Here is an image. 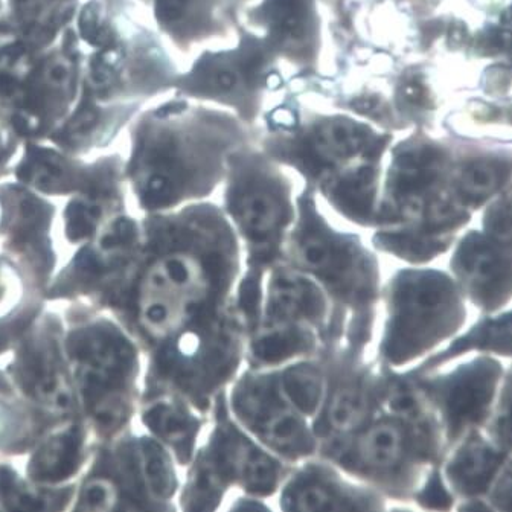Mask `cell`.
Instances as JSON below:
<instances>
[{"instance_id":"cell-6","label":"cell","mask_w":512,"mask_h":512,"mask_svg":"<svg viewBox=\"0 0 512 512\" xmlns=\"http://www.w3.org/2000/svg\"><path fill=\"white\" fill-rule=\"evenodd\" d=\"M444 439L436 426L407 423L380 412L356 433L319 448L317 455L392 503L409 505L441 464Z\"/></svg>"},{"instance_id":"cell-11","label":"cell","mask_w":512,"mask_h":512,"mask_svg":"<svg viewBox=\"0 0 512 512\" xmlns=\"http://www.w3.org/2000/svg\"><path fill=\"white\" fill-rule=\"evenodd\" d=\"M418 386L444 439L445 450L471 430L482 429L500 391L511 381L505 360L473 356L430 372H416Z\"/></svg>"},{"instance_id":"cell-17","label":"cell","mask_w":512,"mask_h":512,"mask_svg":"<svg viewBox=\"0 0 512 512\" xmlns=\"http://www.w3.org/2000/svg\"><path fill=\"white\" fill-rule=\"evenodd\" d=\"M378 142L377 136L365 125L348 118H330L317 124L305 147L288 154V160L307 177L308 186L316 189L320 183L352 165L377 162L381 151Z\"/></svg>"},{"instance_id":"cell-1","label":"cell","mask_w":512,"mask_h":512,"mask_svg":"<svg viewBox=\"0 0 512 512\" xmlns=\"http://www.w3.org/2000/svg\"><path fill=\"white\" fill-rule=\"evenodd\" d=\"M132 269L101 310L147 354L240 313L241 252L223 209L197 202L148 214Z\"/></svg>"},{"instance_id":"cell-31","label":"cell","mask_w":512,"mask_h":512,"mask_svg":"<svg viewBox=\"0 0 512 512\" xmlns=\"http://www.w3.org/2000/svg\"><path fill=\"white\" fill-rule=\"evenodd\" d=\"M276 371L285 397L302 415L313 421L327 389V369L322 356L296 360Z\"/></svg>"},{"instance_id":"cell-2","label":"cell","mask_w":512,"mask_h":512,"mask_svg":"<svg viewBox=\"0 0 512 512\" xmlns=\"http://www.w3.org/2000/svg\"><path fill=\"white\" fill-rule=\"evenodd\" d=\"M296 205L298 214L285 244L284 263L313 278L330 301L325 348L368 357L384 282L377 252L359 235L334 228L320 212L316 191L310 186L296 197Z\"/></svg>"},{"instance_id":"cell-22","label":"cell","mask_w":512,"mask_h":512,"mask_svg":"<svg viewBox=\"0 0 512 512\" xmlns=\"http://www.w3.org/2000/svg\"><path fill=\"white\" fill-rule=\"evenodd\" d=\"M138 415L148 435L167 448L180 468L191 462L209 424V415L171 392L139 398Z\"/></svg>"},{"instance_id":"cell-9","label":"cell","mask_w":512,"mask_h":512,"mask_svg":"<svg viewBox=\"0 0 512 512\" xmlns=\"http://www.w3.org/2000/svg\"><path fill=\"white\" fill-rule=\"evenodd\" d=\"M246 342V324L234 314L160 343L144 356L141 398L171 392L209 415L215 397L243 371Z\"/></svg>"},{"instance_id":"cell-37","label":"cell","mask_w":512,"mask_h":512,"mask_svg":"<svg viewBox=\"0 0 512 512\" xmlns=\"http://www.w3.org/2000/svg\"><path fill=\"white\" fill-rule=\"evenodd\" d=\"M269 500L263 497L252 496V494L241 493L232 500L229 509H269Z\"/></svg>"},{"instance_id":"cell-42","label":"cell","mask_w":512,"mask_h":512,"mask_svg":"<svg viewBox=\"0 0 512 512\" xmlns=\"http://www.w3.org/2000/svg\"><path fill=\"white\" fill-rule=\"evenodd\" d=\"M51 75L54 80L61 81L64 78V71L60 66H58V68H55L54 71H52Z\"/></svg>"},{"instance_id":"cell-15","label":"cell","mask_w":512,"mask_h":512,"mask_svg":"<svg viewBox=\"0 0 512 512\" xmlns=\"http://www.w3.org/2000/svg\"><path fill=\"white\" fill-rule=\"evenodd\" d=\"M447 255V272L468 305L480 314L511 308V246L491 240L480 229H470L459 235Z\"/></svg>"},{"instance_id":"cell-40","label":"cell","mask_w":512,"mask_h":512,"mask_svg":"<svg viewBox=\"0 0 512 512\" xmlns=\"http://www.w3.org/2000/svg\"><path fill=\"white\" fill-rule=\"evenodd\" d=\"M0 395H17L4 368H0Z\"/></svg>"},{"instance_id":"cell-18","label":"cell","mask_w":512,"mask_h":512,"mask_svg":"<svg viewBox=\"0 0 512 512\" xmlns=\"http://www.w3.org/2000/svg\"><path fill=\"white\" fill-rule=\"evenodd\" d=\"M330 320V301L313 278L284 261L267 272L258 325H307L322 336L325 348Z\"/></svg>"},{"instance_id":"cell-36","label":"cell","mask_w":512,"mask_h":512,"mask_svg":"<svg viewBox=\"0 0 512 512\" xmlns=\"http://www.w3.org/2000/svg\"><path fill=\"white\" fill-rule=\"evenodd\" d=\"M96 121H98V113L93 109V106L84 103L81 109L78 110L77 115L69 122L68 130L71 133H84L90 130L96 124Z\"/></svg>"},{"instance_id":"cell-29","label":"cell","mask_w":512,"mask_h":512,"mask_svg":"<svg viewBox=\"0 0 512 512\" xmlns=\"http://www.w3.org/2000/svg\"><path fill=\"white\" fill-rule=\"evenodd\" d=\"M509 164L493 157H474L450 167L448 189L471 214L509 188Z\"/></svg>"},{"instance_id":"cell-5","label":"cell","mask_w":512,"mask_h":512,"mask_svg":"<svg viewBox=\"0 0 512 512\" xmlns=\"http://www.w3.org/2000/svg\"><path fill=\"white\" fill-rule=\"evenodd\" d=\"M468 307L447 270L404 266L381 288L375 362L404 371L423 362L467 325Z\"/></svg>"},{"instance_id":"cell-35","label":"cell","mask_w":512,"mask_h":512,"mask_svg":"<svg viewBox=\"0 0 512 512\" xmlns=\"http://www.w3.org/2000/svg\"><path fill=\"white\" fill-rule=\"evenodd\" d=\"M78 26H80L81 37L90 45L100 46L109 42V34L101 28L100 17H98L95 5H87L84 8Z\"/></svg>"},{"instance_id":"cell-28","label":"cell","mask_w":512,"mask_h":512,"mask_svg":"<svg viewBox=\"0 0 512 512\" xmlns=\"http://www.w3.org/2000/svg\"><path fill=\"white\" fill-rule=\"evenodd\" d=\"M61 420L26 403L19 395H0V459L22 458Z\"/></svg>"},{"instance_id":"cell-21","label":"cell","mask_w":512,"mask_h":512,"mask_svg":"<svg viewBox=\"0 0 512 512\" xmlns=\"http://www.w3.org/2000/svg\"><path fill=\"white\" fill-rule=\"evenodd\" d=\"M508 461L511 450H505L476 429L445 450L439 473L456 503L485 497L494 477Z\"/></svg>"},{"instance_id":"cell-33","label":"cell","mask_w":512,"mask_h":512,"mask_svg":"<svg viewBox=\"0 0 512 512\" xmlns=\"http://www.w3.org/2000/svg\"><path fill=\"white\" fill-rule=\"evenodd\" d=\"M509 388L511 381L503 386L496 403L491 407L490 415L482 426V432L505 450H511V435H509Z\"/></svg>"},{"instance_id":"cell-10","label":"cell","mask_w":512,"mask_h":512,"mask_svg":"<svg viewBox=\"0 0 512 512\" xmlns=\"http://www.w3.org/2000/svg\"><path fill=\"white\" fill-rule=\"evenodd\" d=\"M226 403L235 423L285 464L319 453L311 421L285 397L276 369L243 368L226 389Z\"/></svg>"},{"instance_id":"cell-27","label":"cell","mask_w":512,"mask_h":512,"mask_svg":"<svg viewBox=\"0 0 512 512\" xmlns=\"http://www.w3.org/2000/svg\"><path fill=\"white\" fill-rule=\"evenodd\" d=\"M256 20L266 28L267 46L308 60L317 40L314 0H264Z\"/></svg>"},{"instance_id":"cell-38","label":"cell","mask_w":512,"mask_h":512,"mask_svg":"<svg viewBox=\"0 0 512 512\" xmlns=\"http://www.w3.org/2000/svg\"><path fill=\"white\" fill-rule=\"evenodd\" d=\"M23 54H25V48L22 45L5 46L4 49H0V60L14 61Z\"/></svg>"},{"instance_id":"cell-32","label":"cell","mask_w":512,"mask_h":512,"mask_svg":"<svg viewBox=\"0 0 512 512\" xmlns=\"http://www.w3.org/2000/svg\"><path fill=\"white\" fill-rule=\"evenodd\" d=\"M480 231L503 246L512 247L511 191L505 189L482 208Z\"/></svg>"},{"instance_id":"cell-14","label":"cell","mask_w":512,"mask_h":512,"mask_svg":"<svg viewBox=\"0 0 512 512\" xmlns=\"http://www.w3.org/2000/svg\"><path fill=\"white\" fill-rule=\"evenodd\" d=\"M327 369V389L319 413L311 421L319 448L345 439L381 412L384 369L369 357L343 348L320 352Z\"/></svg>"},{"instance_id":"cell-16","label":"cell","mask_w":512,"mask_h":512,"mask_svg":"<svg viewBox=\"0 0 512 512\" xmlns=\"http://www.w3.org/2000/svg\"><path fill=\"white\" fill-rule=\"evenodd\" d=\"M282 511H388V500L316 455L293 465L275 496Z\"/></svg>"},{"instance_id":"cell-30","label":"cell","mask_w":512,"mask_h":512,"mask_svg":"<svg viewBox=\"0 0 512 512\" xmlns=\"http://www.w3.org/2000/svg\"><path fill=\"white\" fill-rule=\"evenodd\" d=\"M77 482L40 485L0 459V511H66L71 509Z\"/></svg>"},{"instance_id":"cell-12","label":"cell","mask_w":512,"mask_h":512,"mask_svg":"<svg viewBox=\"0 0 512 512\" xmlns=\"http://www.w3.org/2000/svg\"><path fill=\"white\" fill-rule=\"evenodd\" d=\"M141 244V223L116 215L54 273L46 302H86L101 310L132 269Z\"/></svg>"},{"instance_id":"cell-25","label":"cell","mask_w":512,"mask_h":512,"mask_svg":"<svg viewBox=\"0 0 512 512\" xmlns=\"http://www.w3.org/2000/svg\"><path fill=\"white\" fill-rule=\"evenodd\" d=\"M473 356L511 359V308L499 313L480 314L471 327L462 328L438 351L413 366V371L430 372Z\"/></svg>"},{"instance_id":"cell-34","label":"cell","mask_w":512,"mask_h":512,"mask_svg":"<svg viewBox=\"0 0 512 512\" xmlns=\"http://www.w3.org/2000/svg\"><path fill=\"white\" fill-rule=\"evenodd\" d=\"M511 462L512 459L500 468L485 494L484 499L487 500L488 506L493 512L508 511L509 502H511Z\"/></svg>"},{"instance_id":"cell-41","label":"cell","mask_w":512,"mask_h":512,"mask_svg":"<svg viewBox=\"0 0 512 512\" xmlns=\"http://www.w3.org/2000/svg\"><path fill=\"white\" fill-rule=\"evenodd\" d=\"M13 127L19 135L25 136L31 132V128H29V122L26 121L25 116L16 115L13 118Z\"/></svg>"},{"instance_id":"cell-8","label":"cell","mask_w":512,"mask_h":512,"mask_svg":"<svg viewBox=\"0 0 512 512\" xmlns=\"http://www.w3.org/2000/svg\"><path fill=\"white\" fill-rule=\"evenodd\" d=\"M179 468L148 433L128 429L112 441L93 442L71 511H177Z\"/></svg>"},{"instance_id":"cell-20","label":"cell","mask_w":512,"mask_h":512,"mask_svg":"<svg viewBox=\"0 0 512 512\" xmlns=\"http://www.w3.org/2000/svg\"><path fill=\"white\" fill-rule=\"evenodd\" d=\"M92 436L81 416L64 420L39 439L25 465V476L40 485L77 482L92 456Z\"/></svg>"},{"instance_id":"cell-26","label":"cell","mask_w":512,"mask_h":512,"mask_svg":"<svg viewBox=\"0 0 512 512\" xmlns=\"http://www.w3.org/2000/svg\"><path fill=\"white\" fill-rule=\"evenodd\" d=\"M319 191L337 214L360 228L374 229L381 196L377 162L352 165L320 183Z\"/></svg>"},{"instance_id":"cell-4","label":"cell","mask_w":512,"mask_h":512,"mask_svg":"<svg viewBox=\"0 0 512 512\" xmlns=\"http://www.w3.org/2000/svg\"><path fill=\"white\" fill-rule=\"evenodd\" d=\"M223 212L240 244L237 308L247 334L260 320L267 272L284 261L285 244L298 214L287 177L256 153H238L226 167Z\"/></svg>"},{"instance_id":"cell-39","label":"cell","mask_w":512,"mask_h":512,"mask_svg":"<svg viewBox=\"0 0 512 512\" xmlns=\"http://www.w3.org/2000/svg\"><path fill=\"white\" fill-rule=\"evenodd\" d=\"M17 81L16 78L11 77L8 74H0V96L13 95L16 90Z\"/></svg>"},{"instance_id":"cell-23","label":"cell","mask_w":512,"mask_h":512,"mask_svg":"<svg viewBox=\"0 0 512 512\" xmlns=\"http://www.w3.org/2000/svg\"><path fill=\"white\" fill-rule=\"evenodd\" d=\"M48 284L10 253L0 250V356L10 354L14 343L46 308Z\"/></svg>"},{"instance_id":"cell-7","label":"cell","mask_w":512,"mask_h":512,"mask_svg":"<svg viewBox=\"0 0 512 512\" xmlns=\"http://www.w3.org/2000/svg\"><path fill=\"white\" fill-rule=\"evenodd\" d=\"M293 465L285 464L232 418L226 391L215 397L208 432L186 465L177 508L186 512L218 511L231 491L275 499Z\"/></svg>"},{"instance_id":"cell-24","label":"cell","mask_w":512,"mask_h":512,"mask_svg":"<svg viewBox=\"0 0 512 512\" xmlns=\"http://www.w3.org/2000/svg\"><path fill=\"white\" fill-rule=\"evenodd\" d=\"M322 351L324 339L307 325L260 324L247 334L244 368L272 371Z\"/></svg>"},{"instance_id":"cell-19","label":"cell","mask_w":512,"mask_h":512,"mask_svg":"<svg viewBox=\"0 0 512 512\" xmlns=\"http://www.w3.org/2000/svg\"><path fill=\"white\" fill-rule=\"evenodd\" d=\"M267 48L258 40H246L237 51L209 55L194 72V87L249 113L263 81Z\"/></svg>"},{"instance_id":"cell-13","label":"cell","mask_w":512,"mask_h":512,"mask_svg":"<svg viewBox=\"0 0 512 512\" xmlns=\"http://www.w3.org/2000/svg\"><path fill=\"white\" fill-rule=\"evenodd\" d=\"M63 331V316L45 308L14 343L4 368L22 400L61 421L81 416L64 354Z\"/></svg>"},{"instance_id":"cell-3","label":"cell","mask_w":512,"mask_h":512,"mask_svg":"<svg viewBox=\"0 0 512 512\" xmlns=\"http://www.w3.org/2000/svg\"><path fill=\"white\" fill-rule=\"evenodd\" d=\"M63 346L81 418L93 442L132 429L142 386L138 343L106 311L69 302L63 313Z\"/></svg>"}]
</instances>
